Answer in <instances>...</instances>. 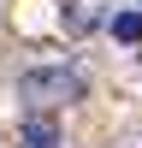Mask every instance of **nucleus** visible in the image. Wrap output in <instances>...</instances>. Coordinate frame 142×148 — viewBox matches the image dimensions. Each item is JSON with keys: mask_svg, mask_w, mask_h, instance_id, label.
Returning <instances> with one entry per match:
<instances>
[{"mask_svg": "<svg viewBox=\"0 0 142 148\" xmlns=\"http://www.w3.org/2000/svg\"><path fill=\"white\" fill-rule=\"evenodd\" d=\"M24 95H77V77H24Z\"/></svg>", "mask_w": 142, "mask_h": 148, "instance_id": "nucleus-1", "label": "nucleus"}, {"mask_svg": "<svg viewBox=\"0 0 142 148\" xmlns=\"http://www.w3.org/2000/svg\"><path fill=\"white\" fill-rule=\"evenodd\" d=\"M113 36H118V42H142V12H118V18H113Z\"/></svg>", "mask_w": 142, "mask_h": 148, "instance_id": "nucleus-2", "label": "nucleus"}, {"mask_svg": "<svg viewBox=\"0 0 142 148\" xmlns=\"http://www.w3.org/2000/svg\"><path fill=\"white\" fill-rule=\"evenodd\" d=\"M24 148H59L53 125H30V130H24Z\"/></svg>", "mask_w": 142, "mask_h": 148, "instance_id": "nucleus-3", "label": "nucleus"}]
</instances>
